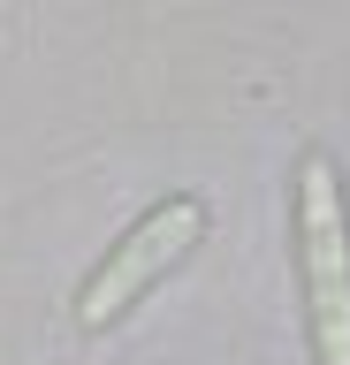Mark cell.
I'll use <instances>...</instances> for the list:
<instances>
[{
    "instance_id": "6da1fadb",
    "label": "cell",
    "mask_w": 350,
    "mask_h": 365,
    "mask_svg": "<svg viewBox=\"0 0 350 365\" xmlns=\"http://www.w3.org/2000/svg\"><path fill=\"white\" fill-rule=\"evenodd\" d=\"M297 282L312 365H350V198L327 153L297 160Z\"/></svg>"
},
{
    "instance_id": "7a4b0ae2",
    "label": "cell",
    "mask_w": 350,
    "mask_h": 365,
    "mask_svg": "<svg viewBox=\"0 0 350 365\" xmlns=\"http://www.w3.org/2000/svg\"><path fill=\"white\" fill-rule=\"evenodd\" d=\"M198 236H206V205L190 198V190L145 205L138 221L122 228V244L84 274V289H76V327H84V335H107L153 282H168V274L198 251Z\"/></svg>"
}]
</instances>
